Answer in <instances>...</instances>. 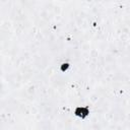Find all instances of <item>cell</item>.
<instances>
[{
    "label": "cell",
    "instance_id": "cell-1",
    "mask_svg": "<svg viewBox=\"0 0 130 130\" xmlns=\"http://www.w3.org/2000/svg\"><path fill=\"white\" fill-rule=\"evenodd\" d=\"M74 115L81 119H84L89 115V107H77L74 110Z\"/></svg>",
    "mask_w": 130,
    "mask_h": 130
},
{
    "label": "cell",
    "instance_id": "cell-2",
    "mask_svg": "<svg viewBox=\"0 0 130 130\" xmlns=\"http://www.w3.org/2000/svg\"><path fill=\"white\" fill-rule=\"evenodd\" d=\"M68 67H69V63H63L61 65V71H66L67 69H68Z\"/></svg>",
    "mask_w": 130,
    "mask_h": 130
}]
</instances>
